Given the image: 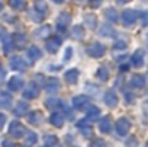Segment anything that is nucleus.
I'll return each mask as SVG.
<instances>
[{
    "label": "nucleus",
    "instance_id": "7",
    "mask_svg": "<svg viewBox=\"0 0 148 147\" xmlns=\"http://www.w3.org/2000/svg\"><path fill=\"white\" fill-rule=\"evenodd\" d=\"M60 45H61V39H60V38H57V37L49 38V39L45 42L47 51H49V52H55V51L58 50V47H60Z\"/></svg>",
    "mask_w": 148,
    "mask_h": 147
},
{
    "label": "nucleus",
    "instance_id": "5",
    "mask_svg": "<svg viewBox=\"0 0 148 147\" xmlns=\"http://www.w3.org/2000/svg\"><path fill=\"white\" fill-rule=\"evenodd\" d=\"M73 104L79 109H86L90 105V98H87V96H76L73 99Z\"/></svg>",
    "mask_w": 148,
    "mask_h": 147
},
{
    "label": "nucleus",
    "instance_id": "22",
    "mask_svg": "<svg viewBox=\"0 0 148 147\" xmlns=\"http://www.w3.org/2000/svg\"><path fill=\"white\" fill-rule=\"evenodd\" d=\"M10 102H12L10 95H8V93H5V92L0 93V106L6 108V106H9V105H10Z\"/></svg>",
    "mask_w": 148,
    "mask_h": 147
},
{
    "label": "nucleus",
    "instance_id": "3",
    "mask_svg": "<svg viewBox=\"0 0 148 147\" xmlns=\"http://www.w3.org/2000/svg\"><path fill=\"white\" fill-rule=\"evenodd\" d=\"M87 52L92 55V57H95V58H97V57H102L103 54H105V47L102 45V44H92L89 48H87Z\"/></svg>",
    "mask_w": 148,
    "mask_h": 147
},
{
    "label": "nucleus",
    "instance_id": "43",
    "mask_svg": "<svg viewBox=\"0 0 148 147\" xmlns=\"http://www.w3.org/2000/svg\"><path fill=\"white\" fill-rule=\"evenodd\" d=\"M54 2H55V3H62L64 0H54Z\"/></svg>",
    "mask_w": 148,
    "mask_h": 147
},
{
    "label": "nucleus",
    "instance_id": "25",
    "mask_svg": "<svg viewBox=\"0 0 148 147\" xmlns=\"http://www.w3.org/2000/svg\"><path fill=\"white\" fill-rule=\"evenodd\" d=\"M49 32H51V29H49V26L47 25V26H42L41 29L36 31V37H39V38H47V37L49 35Z\"/></svg>",
    "mask_w": 148,
    "mask_h": 147
},
{
    "label": "nucleus",
    "instance_id": "29",
    "mask_svg": "<svg viewBox=\"0 0 148 147\" xmlns=\"http://www.w3.org/2000/svg\"><path fill=\"white\" fill-rule=\"evenodd\" d=\"M84 22L87 25H90V28H95L96 26V18H95V15H86L84 16Z\"/></svg>",
    "mask_w": 148,
    "mask_h": 147
},
{
    "label": "nucleus",
    "instance_id": "21",
    "mask_svg": "<svg viewBox=\"0 0 148 147\" xmlns=\"http://www.w3.org/2000/svg\"><path fill=\"white\" fill-rule=\"evenodd\" d=\"M28 55H29V58H31L32 61H35V60H38V58L42 55V52L39 51V48H36V47H31L29 51H28Z\"/></svg>",
    "mask_w": 148,
    "mask_h": 147
},
{
    "label": "nucleus",
    "instance_id": "12",
    "mask_svg": "<svg viewBox=\"0 0 148 147\" xmlns=\"http://www.w3.org/2000/svg\"><path fill=\"white\" fill-rule=\"evenodd\" d=\"M22 86H23V82H22V79H21L19 76H13V77L9 80V88H10L12 90H19Z\"/></svg>",
    "mask_w": 148,
    "mask_h": 147
},
{
    "label": "nucleus",
    "instance_id": "24",
    "mask_svg": "<svg viewBox=\"0 0 148 147\" xmlns=\"http://www.w3.org/2000/svg\"><path fill=\"white\" fill-rule=\"evenodd\" d=\"M105 15L108 16V19H110V21H113V22L118 21V13H116V10L112 9V8L106 9V10H105Z\"/></svg>",
    "mask_w": 148,
    "mask_h": 147
},
{
    "label": "nucleus",
    "instance_id": "15",
    "mask_svg": "<svg viewBox=\"0 0 148 147\" xmlns=\"http://www.w3.org/2000/svg\"><path fill=\"white\" fill-rule=\"evenodd\" d=\"M131 85H132V88H142V86L145 85V79H144V76H141V75L134 76V77L131 79Z\"/></svg>",
    "mask_w": 148,
    "mask_h": 147
},
{
    "label": "nucleus",
    "instance_id": "39",
    "mask_svg": "<svg viewBox=\"0 0 148 147\" xmlns=\"http://www.w3.org/2000/svg\"><path fill=\"white\" fill-rule=\"evenodd\" d=\"M3 147H15L10 141H3Z\"/></svg>",
    "mask_w": 148,
    "mask_h": 147
},
{
    "label": "nucleus",
    "instance_id": "19",
    "mask_svg": "<svg viewBox=\"0 0 148 147\" xmlns=\"http://www.w3.org/2000/svg\"><path fill=\"white\" fill-rule=\"evenodd\" d=\"M110 128H112V121H110L109 117H105V118L100 121V130H102L103 133H109Z\"/></svg>",
    "mask_w": 148,
    "mask_h": 147
},
{
    "label": "nucleus",
    "instance_id": "13",
    "mask_svg": "<svg viewBox=\"0 0 148 147\" xmlns=\"http://www.w3.org/2000/svg\"><path fill=\"white\" fill-rule=\"evenodd\" d=\"M39 93V89L35 86V85H31L25 92H23V98H28V99H32V98H36Z\"/></svg>",
    "mask_w": 148,
    "mask_h": 147
},
{
    "label": "nucleus",
    "instance_id": "40",
    "mask_svg": "<svg viewBox=\"0 0 148 147\" xmlns=\"http://www.w3.org/2000/svg\"><path fill=\"white\" fill-rule=\"evenodd\" d=\"M3 76H5V70L2 68V66H0V79H3Z\"/></svg>",
    "mask_w": 148,
    "mask_h": 147
},
{
    "label": "nucleus",
    "instance_id": "16",
    "mask_svg": "<svg viewBox=\"0 0 148 147\" xmlns=\"http://www.w3.org/2000/svg\"><path fill=\"white\" fill-rule=\"evenodd\" d=\"M51 122H52V125H55V127H62L64 118H62V115H61L60 112H55V114L51 115Z\"/></svg>",
    "mask_w": 148,
    "mask_h": 147
},
{
    "label": "nucleus",
    "instance_id": "8",
    "mask_svg": "<svg viewBox=\"0 0 148 147\" xmlns=\"http://www.w3.org/2000/svg\"><path fill=\"white\" fill-rule=\"evenodd\" d=\"M10 67L15 68V70H25V68H26V63H25L21 57L13 55V57L10 58Z\"/></svg>",
    "mask_w": 148,
    "mask_h": 147
},
{
    "label": "nucleus",
    "instance_id": "23",
    "mask_svg": "<svg viewBox=\"0 0 148 147\" xmlns=\"http://www.w3.org/2000/svg\"><path fill=\"white\" fill-rule=\"evenodd\" d=\"M26 111H28V104L26 102H19L16 109H15V114L16 115H25Z\"/></svg>",
    "mask_w": 148,
    "mask_h": 147
},
{
    "label": "nucleus",
    "instance_id": "2",
    "mask_svg": "<svg viewBox=\"0 0 148 147\" xmlns=\"http://www.w3.org/2000/svg\"><path fill=\"white\" fill-rule=\"evenodd\" d=\"M136 19H138V15H136L135 10H131V9L123 10V13H122V21H123L125 25H132Z\"/></svg>",
    "mask_w": 148,
    "mask_h": 147
},
{
    "label": "nucleus",
    "instance_id": "44",
    "mask_svg": "<svg viewBox=\"0 0 148 147\" xmlns=\"http://www.w3.org/2000/svg\"><path fill=\"white\" fill-rule=\"evenodd\" d=\"M0 9H2V2H0Z\"/></svg>",
    "mask_w": 148,
    "mask_h": 147
},
{
    "label": "nucleus",
    "instance_id": "42",
    "mask_svg": "<svg viewBox=\"0 0 148 147\" xmlns=\"http://www.w3.org/2000/svg\"><path fill=\"white\" fill-rule=\"evenodd\" d=\"M116 2H119V3H128V2H131V0H116Z\"/></svg>",
    "mask_w": 148,
    "mask_h": 147
},
{
    "label": "nucleus",
    "instance_id": "28",
    "mask_svg": "<svg viewBox=\"0 0 148 147\" xmlns=\"http://www.w3.org/2000/svg\"><path fill=\"white\" fill-rule=\"evenodd\" d=\"M45 105H47V108H49V109H55V108L60 105V101L55 99V98H51V99H48V101L45 102Z\"/></svg>",
    "mask_w": 148,
    "mask_h": 147
},
{
    "label": "nucleus",
    "instance_id": "36",
    "mask_svg": "<svg viewBox=\"0 0 148 147\" xmlns=\"http://www.w3.org/2000/svg\"><path fill=\"white\" fill-rule=\"evenodd\" d=\"M65 51H67V52L64 54V58H65V60H68V58L71 57V51H73V50H71V47H68V48H67Z\"/></svg>",
    "mask_w": 148,
    "mask_h": 147
},
{
    "label": "nucleus",
    "instance_id": "20",
    "mask_svg": "<svg viewBox=\"0 0 148 147\" xmlns=\"http://www.w3.org/2000/svg\"><path fill=\"white\" fill-rule=\"evenodd\" d=\"M12 38H13L12 41L16 44V47H23L25 42H26V37H25L23 34H15Z\"/></svg>",
    "mask_w": 148,
    "mask_h": 147
},
{
    "label": "nucleus",
    "instance_id": "18",
    "mask_svg": "<svg viewBox=\"0 0 148 147\" xmlns=\"http://www.w3.org/2000/svg\"><path fill=\"white\" fill-rule=\"evenodd\" d=\"M9 5L16 9V10H23L26 8V2L25 0H9Z\"/></svg>",
    "mask_w": 148,
    "mask_h": 147
},
{
    "label": "nucleus",
    "instance_id": "33",
    "mask_svg": "<svg viewBox=\"0 0 148 147\" xmlns=\"http://www.w3.org/2000/svg\"><path fill=\"white\" fill-rule=\"evenodd\" d=\"M97 76H99V79H102V80H108V73H106L105 68H100V70L97 71Z\"/></svg>",
    "mask_w": 148,
    "mask_h": 147
},
{
    "label": "nucleus",
    "instance_id": "38",
    "mask_svg": "<svg viewBox=\"0 0 148 147\" xmlns=\"http://www.w3.org/2000/svg\"><path fill=\"white\" fill-rule=\"evenodd\" d=\"M5 51H6V52H9V51H10V41L8 42V41L5 39Z\"/></svg>",
    "mask_w": 148,
    "mask_h": 147
},
{
    "label": "nucleus",
    "instance_id": "31",
    "mask_svg": "<svg viewBox=\"0 0 148 147\" xmlns=\"http://www.w3.org/2000/svg\"><path fill=\"white\" fill-rule=\"evenodd\" d=\"M97 115H99V109L96 106H90L89 108V118H95Z\"/></svg>",
    "mask_w": 148,
    "mask_h": 147
},
{
    "label": "nucleus",
    "instance_id": "4",
    "mask_svg": "<svg viewBox=\"0 0 148 147\" xmlns=\"http://www.w3.org/2000/svg\"><path fill=\"white\" fill-rule=\"evenodd\" d=\"M9 131H10V134H12L13 137H21V135H23V133H25V127H23L19 121H13V122L10 124V127H9Z\"/></svg>",
    "mask_w": 148,
    "mask_h": 147
},
{
    "label": "nucleus",
    "instance_id": "26",
    "mask_svg": "<svg viewBox=\"0 0 148 147\" xmlns=\"http://www.w3.org/2000/svg\"><path fill=\"white\" fill-rule=\"evenodd\" d=\"M41 119H42V114H41V112H38V111H34V112L29 115V121H31V122H34V124H38Z\"/></svg>",
    "mask_w": 148,
    "mask_h": 147
},
{
    "label": "nucleus",
    "instance_id": "30",
    "mask_svg": "<svg viewBox=\"0 0 148 147\" xmlns=\"http://www.w3.org/2000/svg\"><path fill=\"white\" fill-rule=\"evenodd\" d=\"M36 141V135H35V133H29L28 134V138H26V141H25V144H34Z\"/></svg>",
    "mask_w": 148,
    "mask_h": 147
},
{
    "label": "nucleus",
    "instance_id": "35",
    "mask_svg": "<svg viewBox=\"0 0 148 147\" xmlns=\"http://www.w3.org/2000/svg\"><path fill=\"white\" fill-rule=\"evenodd\" d=\"M5 122H6V115H3V114H0V130L3 128Z\"/></svg>",
    "mask_w": 148,
    "mask_h": 147
},
{
    "label": "nucleus",
    "instance_id": "6",
    "mask_svg": "<svg viewBox=\"0 0 148 147\" xmlns=\"http://www.w3.org/2000/svg\"><path fill=\"white\" fill-rule=\"evenodd\" d=\"M68 23H70V15L68 13H61L58 21H57V29L60 32H64Z\"/></svg>",
    "mask_w": 148,
    "mask_h": 147
},
{
    "label": "nucleus",
    "instance_id": "11",
    "mask_svg": "<svg viewBox=\"0 0 148 147\" xmlns=\"http://www.w3.org/2000/svg\"><path fill=\"white\" fill-rule=\"evenodd\" d=\"M132 64H134L135 67H141V66L144 64V51L138 50V51L132 55Z\"/></svg>",
    "mask_w": 148,
    "mask_h": 147
},
{
    "label": "nucleus",
    "instance_id": "10",
    "mask_svg": "<svg viewBox=\"0 0 148 147\" xmlns=\"http://www.w3.org/2000/svg\"><path fill=\"white\" fill-rule=\"evenodd\" d=\"M77 79H79V71H77L76 68H71V70H68V71L65 73V80H67V83L74 85V83L77 82Z\"/></svg>",
    "mask_w": 148,
    "mask_h": 147
},
{
    "label": "nucleus",
    "instance_id": "1",
    "mask_svg": "<svg viewBox=\"0 0 148 147\" xmlns=\"http://www.w3.org/2000/svg\"><path fill=\"white\" fill-rule=\"evenodd\" d=\"M129 128H131V124H129V121L125 119V118H121V119L116 122V125H115V130H116V133H118L119 135L128 134Z\"/></svg>",
    "mask_w": 148,
    "mask_h": 147
},
{
    "label": "nucleus",
    "instance_id": "41",
    "mask_svg": "<svg viewBox=\"0 0 148 147\" xmlns=\"http://www.w3.org/2000/svg\"><path fill=\"white\" fill-rule=\"evenodd\" d=\"M76 2H77L79 5H84V3L87 2V0H76Z\"/></svg>",
    "mask_w": 148,
    "mask_h": 147
},
{
    "label": "nucleus",
    "instance_id": "17",
    "mask_svg": "<svg viewBox=\"0 0 148 147\" xmlns=\"http://www.w3.org/2000/svg\"><path fill=\"white\" fill-rule=\"evenodd\" d=\"M34 8H35V10H36L39 15H44V13L47 12V9H48V8H47V3L44 2V0H35V6H34Z\"/></svg>",
    "mask_w": 148,
    "mask_h": 147
},
{
    "label": "nucleus",
    "instance_id": "32",
    "mask_svg": "<svg viewBox=\"0 0 148 147\" xmlns=\"http://www.w3.org/2000/svg\"><path fill=\"white\" fill-rule=\"evenodd\" d=\"M45 143L48 146H54L57 143V137H54V135H45Z\"/></svg>",
    "mask_w": 148,
    "mask_h": 147
},
{
    "label": "nucleus",
    "instance_id": "34",
    "mask_svg": "<svg viewBox=\"0 0 148 147\" xmlns=\"http://www.w3.org/2000/svg\"><path fill=\"white\" fill-rule=\"evenodd\" d=\"M92 147H106V144H105V141H102V140H95V141L92 143Z\"/></svg>",
    "mask_w": 148,
    "mask_h": 147
},
{
    "label": "nucleus",
    "instance_id": "27",
    "mask_svg": "<svg viewBox=\"0 0 148 147\" xmlns=\"http://www.w3.org/2000/svg\"><path fill=\"white\" fill-rule=\"evenodd\" d=\"M71 34H73L74 38H83V37H84V31H83L82 26H74Z\"/></svg>",
    "mask_w": 148,
    "mask_h": 147
},
{
    "label": "nucleus",
    "instance_id": "14",
    "mask_svg": "<svg viewBox=\"0 0 148 147\" xmlns=\"http://www.w3.org/2000/svg\"><path fill=\"white\" fill-rule=\"evenodd\" d=\"M58 89V80L55 77H51L47 80V85H45V90L47 92H55Z\"/></svg>",
    "mask_w": 148,
    "mask_h": 147
},
{
    "label": "nucleus",
    "instance_id": "9",
    "mask_svg": "<svg viewBox=\"0 0 148 147\" xmlns=\"http://www.w3.org/2000/svg\"><path fill=\"white\" fill-rule=\"evenodd\" d=\"M105 104H106L108 106H110V108H113V106L118 105V98H116V95L113 93V90H108V92L105 93Z\"/></svg>",
    "mask_w": 148,
    "mask_h": 147
},
{
    "label": "nucleus",
    "instance_id": "37",
    "mask_svg": "<svg viewBox=\"0 0 148 147\" xmlns=\"http://www.w3.org/2000/svg\"><path fill=\"white\" fill-rule=\"evenodd\" d=\"M89 2H90V5H92L93 8H97V6L100 5V2H102V0H89Z\"/></svg>",
    "mask_w": 148,
    "mask_h": 147
}]
</instances>
